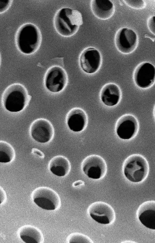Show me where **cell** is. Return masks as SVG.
Here are the masks:
<instances>
[{
	"instance_id": "1",
	"label": "cell",
	"mask_w": 155,
	"mask_h": 243,
	"mask_svg": "<svg viewBox=\"0 0 155 243\" xmlns=\"http://www.w3.org/2000/svg\"><path fill=\"white\" fill-rule=\"evenodd\" d=\"M83 23L81 13L77 10L68 8L59 9L54 18L53 24L57 32L65 37L75 34Z\"/></svg>"
},
{
	"instance_id": "2",
	"label": "cell",
	"mask_w": 155,
	"mask_h": 243,
	"mask_svg": "<svg viewBox=\"0 0 155 243\" xmlns=\"http://www.w3.org/2000/svg\"><path fill=\"white\" fill-rule=\"evenodd\" d=\"M16 46L22 53L30 55L39 48L42 36L38 28L31 23L23 24L18 29L16 36Z\"/></svg>"
},
{
	"instance_id": "3",
	"label": "cell",
	"mask_w": 155,
	"mask_h": 243,
	"mask_svg": "<svg viewBox=\"0 0 155 243\" xmlns=\"http://www.w3.org/2000/svg\"><path fill=\"white\" fill-rule=\"evenodd\" d=\"M30 99L26 88L19 83H14L8 86L3 92L2 96V101L4 108L12 112L23 110Z\"/></svg>"
},
{
	"instance_id": "4",
	"label": "cell",
	"mask_w": 155,
	"mask_h": 243,
	"mask_svg": "<svg viewBox=\"0 0 155 243\" xmlns=\"http://www.w3.org/2000/svg\"><path fill=\"white\" fill-rule=\"evenodd\" d=\"M123 170L125 177L133 183H140L144 180L149 173L148 162L145 158L139 154L128 156L124 160Z\"/></svg>"
},
{
	"instance_id": "5",
	"label": "cell",
	"mask_w": 155,
	"mask_h": 243,
	"mask_svg": "<svg viewBox=\"0 0 155 243\" xmlns=\"http://www.w3.org/2000/svg\"><path fill=\"white\" fill-rule=\"evenodd\" d=\"M32 196L34 202L44 210H55L59 208L61 204L58 194L48 187H41L36 188L33 191Z\"/></svg>"
},
{
	"instance_id": "6",
	"label": "cell",
	"mask_w": 155,
	"mask_h": 243,
	"mask_svg": "<svg viewBox=\"0 0 155 243\" xmlns=\"http://www.w3.org/2000/svg\"><path fill=\"white\" fill-rule=\"evenodd\" d=\"M68 77L65 70L58 66H54L46 71L44 76L45 86L49 91L58 93L66 87Z\"/></svg>"
},
{
	"instance_id": "7",
	"label": "cell",
	"mask_w": 155,
	"mask_h": 243,
	"mask_svg": "<svg viewBox=\"0 0 155 243\" xmlns=\"http://www.w3.org/2000/svg\"><path fill=\"white\" fill-rule=\"evenodd\" d=\"M81 169L88 177L99 180L103 178L107 172V166L104 159L95 154L89 155L82 162Z\"/></svg>"
},
{
	"instance_id": "8",
	"label": "cell",
	"mask_w": 155,
	"mask_h": 243,
	"mask_svg": "<svg viewBox=\"0 0 155 243\" xmlns=\"http://www.w3.org/2000/svg\"><path fill=\"white\" fill-rule=\"evenodd\" d=\"M138 43L137 34L132 29L122 28L116 32L114 43L117 50L124 54L133 53L136 49Z\"/></svg>"
},
{
	"instance_id": "9",
	"label": "cell",
	"mask_w": 155,
	"mask_h": 243,
	"mask_svg": "<svg viewBox=\"0 0 155 243\" xmlns=\"http://www.w3.org/2000/svg\"><path fill=\"white\" fill-rule=\"evenodd\" d=\"M88 211L91 218L97 223L103 224L113 223L115 219V211L109 204L101 201L91 204Z\"/></svg>"
},
{
	"instance_id": "10",
	"label": "cell",
	"mask_w": 155,
	"mask_h": 243,
	"mask_svg": "<svg viewBox=\"0 0 155 243\" xmlns=\"http://www.w3.org/2000/svg\"><path fill=\"white\" fill-rule=\"evenodd\" d=\"M139 124L136 118L130 114L120 117L117 121L115 130L118 136L124 140L130 139L137 134Z\"/></svg>"
},
{
	"instance_id": "11",
	"label": "cell",
	"mask_w": 155,
	"mask_h": 243,
	"mask_svg": "<svg viewBox=\"0 0 155 243\" xmlns=\"http://www.w3.org/2000/svg\"><path fill=\"white\" fill-rule=\"evenodd\" d=\"M29 132L31 137L35 141L45 143L52 139L54 131L53 125L49 121L45 118H39L31 123Z\"/></svg>"
},
{
	"instance_id": "12",
	"label": "cell",
	"mask_w": 155,
	"mask_h": 243,
	"mask_svg": "<svg viewBox=\"0 0 155 243\" xmlns=\"http://www.w3.org/2000/svg\"><path fill=\"white\" fill-rule=\"evenodd\" d=\"M79 62L81 68L84 72L89 74H93L96 72L100 67L101 55L97 49L88 47L81 53Z\"/></svg>"
},
{
	"instance_id": "13",
	"label": "cell",
	"mask_w": 155,
	"mask_h": 243,
	"mask_svg": "<svg viewBox=\"0 0 155 243\" xmlns=\"http://www.w3.org/2000/svg\"><path fill=\"white\" fill-rule=\"evenodd\" d=\"M133 77L137 86L142 89L149 88L155 82V67L149 62L141 63L135 69Z\"/></svg>"
},
{
	"instance_id": "14",
	"label": "cell",
	"mask_w": 155,
	"mask_h": 243,
	"mask_svg": "<svg viewBox=\"0 0 155 243\" xmlns=\"http://www.w3.org/2000/svg\"><path fill=\"white\" fill-rule=\"evenodd\" d=\"M87 116L82 108L75 107L71 109L66 117L67 124L71 131L78 132L82 131L87 126Z\"/></svg>"
},
{
	"instance_id": "15",
	"label": "cell",
	"mask_w": 155,
	"mask_h": 243,
	"mask_svg": "<svg viewBox=\"0 0 155 243\" xmlns=\"http://www.w3.org/2000/svg\"><path fill=\"white\" fill-rule=\"evenodd\" d=\"M137 216L141 224L149 229H155V201L144 202L139 207Z\"/></svg>"
},
{
	"instance_id": "16",
	"label": "cell",
	"mask_w": 155,
	"mask_h": 243,
	"mask_svg": "<svg viewBox=\"0 0 155 243\" xmlns=\"http://www.w3.org/2000/svg\"><path fill=\"white\" fill-rule=\"evenodd\" d=\"M100 99L105 105L112 107L117 105L121 98V92L119 87L114 83L104 85L100 92Z\"/></svg>"
},
{
	"instance_id": "17",
	"label": "cell",
	"mask_w": 155,
	"mask_h": 243,
	"mask_svg": "<svg viewBox=\"0 0 155 243\" xmlns=\"http://www.w3.org/2000/svg\"><path fill=\"white\" fill-rule=\"evenodd\" d=\"M90 6L94 15L101 20L108 19L114 12V5L110 0H92L91 1Z\"/></svg>"
},
{
	"instance_id": "18",
	"label": "cell",
	"mask_w": 155,
	"mask_h": 243,
	"mask_svg": "<svg viewBox=\"0 0 155 243\" xmlns=\"http://www.w3.org/2000/svg\"><path fill=\"white\" fill-rule=\"evenodd\" d=\"M48 168L54 175L63 177L69 172L71 168L70 162L66 157L61 155L55 156L50 161Z\"/></svg>"
},
{
	"instance_id": "19",
	"label": "cell",
	"mask_w": 155,
	"mask_h": 243,
	"mask_svg": "<svg viewBox=\"0 0 155 243\" xmlns=\"http://www.w3.org/2000/svg\"><path fill=\"white\" fill-rule=\"evenodd\" d=\"M19 235L26 243H41L44 241L43 234L38 228L31 225L25 226L20 230Z\"/></svg>"
},
{
	"instance_id": "20",
	"label": "cell",
	"mask_w": 155,
	"mask_h": 243,
	"mask_svg": "<svg viewBox=\"0 0 155 243\" xmlns=\"http://www.w3.org/2000/svg\"><path fill=\"white\" fill-rule=\"evenodd\" d=\"M15 153L12 146L8 142L0 140V163H7L12 161Z\"/></svg>"
},
{
	"instance_id": "21",
	"label": "cell",
	"mask_w": 155,
	"mask_h": 243,
	"mask_svg": "<svg viewBox=\"0 0 155 243\" xmlns=\"http://www.w3.org/2000/svg\"><path fill=\"white\" fill-rule=\"evenodd\" d=\"M68 241L69 243H93L88 237L79 233H74L70 234L68 238Z\"/></svg>"
},
{
	"instance_id": "22",
	"label": "cell",
	"mask_w": 155,
	"mask_h": 243,
	"mask_svg": "<svg viewBox=\"0 0 155 243\" xmlns=\"http://www.w3.org/2000/svg\"><path fill=\"white\" fill-rule=\"evenodd\" d=\"M123 1L128 6L137 9H143L146 6L145 2L142 0H125Z\"/></svg>"
},
{
	"instance_id": "23",
	"label": "cell",
	"mask_w": 155,
	"mask_h": 243,
	"mask_svg": "<svg viewBox=\"0 0 155 243\" xmlns=\"http://www.w3.org/2000/svg\"><path fill=\"white\" fill-rule=\"evenodd\" d=\"M12 1L0 0V13L5 12L10 7Z\"/></svg>"
},
{
	"instance_id": "24",
	"label": "cell",
	"mask_w": 155,
	"mask_h": 243,
	"mask_svg": "<svg viewBox=\"0 0 155 243\" xmlns=\"http://www.w3.org/2000/svg\"><path fill=\"white\" fill-rule=\"evenodd\" d=\"M147 27L150 31L154 35H155V16H150L147 22Z\"/></svg>"
},
{
	"instance_id": "25",
	"label": "cell",
	"mask_w": 155,
	"mask_h": 243,
	"mask_svg": "<svg viewBox=\"0 0 155 243\" xmlns=\"http://www.w3.org/2000/svg\"><path fill=\"white\" fill-rule=\"evenodd\" d=\"M32 152L38 156L40 157L43 158L44 157V153L39 150L36 148H33L32 150Z\"/></svg>"
},
{
	"instance_id": "26",
	"label": "cell",
	"mask_w": 155,
	"mask_h": 243,
	"mask_svg": "<svg viewBox=\"0 0 155 243\" xmlns=\"http://www.w3.org/2000/svg\"><path fill=\"white\" fill-rule=\"evenodd\" d=\"M5 198V193L2 188L0 187V204L4 201Z\"/></svg>"
},
{
	"instance_id": "27",
	"label": "cell",
	"mask_w": 155,
	"mask_h": 243,
	"mask_svg": "<svg viewBox=\"0 0 155 243\" xmlns=\"http://www.w3.org/2000/svg\"><path fill=\"white\" fill-rule=\"evenodd\" d=\"M83 182L81 181H78L76 182H75L74 183V186H77L79 185H80L81 184H83Z\"/></svg>"
},
{
	"instance_id": "28",
	"label": "cell",
	"mask_w": 155,
	"mask_h": 243,
	"mask_svg": "<svg viewBox=\"0 0 155 243\" xmlns=\"http://www.w3.org/2000/svg\"><path fill=\"white\" fill-rule=\"evenodd\" d=\"M122 242V243H123V242H124V243H134V242H134V241H124Z\"/></svg>"
}]
</instances>
